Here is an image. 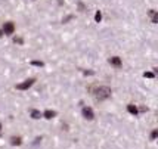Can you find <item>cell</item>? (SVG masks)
<instances>
[{
  "mask_svg": "<svg viewBox=\"0 0 158 149\" xmlns=\"http://www.w3.org/2000/svg\"><path fill=\"white\" fill-rule=\"evenodd\" d=\"M143 77H146V78H154V77H155V74H154V73H145V74H143Z\"/></svg>",
  "mask_w": 158,
  "mask_h": 149,
  "instance_id": "obj_13",
  "label": "cell"
},
{
  "mask_svg": "<svg viewBox=\"0 0 158 149\" xmlns=\"http://www.w3.org/2000/svg\"><path fill=\"white\" fill-rule=\"evenodd\" d=\"M101 19H102V13H101V11H98V12H96V15H95V21L96 22H101Z\"/></svg>",
  "mask_w": 158,
  "mask_h": 149,
  "instance_id": "obj_11",
  "label": "cell"
},
{
  "mask_svg": "<svg viewBox=\"0 0 158 149\" xmlns=\"http://www.w3.org/2000/svg\"><path fill=\"white\" fill-rule=\"evenodd\" d=\"M34 81H36L34 78H28V80H25L24 83H19L18 86H16V89H18V90H27V89H30V87L34 84Z\"/></svg>",
  "mask_w": 158,
  "mask_h": 149,
  "instance_id": "obj_2",
  "label": "cell"
},
{
  "mask_svg": "<svg viewBox=\"0 0 158 149\" xmlns=\"http://www.w3.org/2000/svg\"><path fill=\"white\" fill-rule=\"evenodd\" d=\"M0 130H2V124H0Z\"/></svg>",
  "mask_w": 158,
  "mask_h": 149,
  "instance_id": "obj_16",
  "label": "cell"
},
{
  "mask_svg": "<svg viewBox=\"0 0 158 149\" xmlns=\"http://www.w3.org/2000/svg\"><path fill=\"white\" fill-rule=\"evenodd\" d=\"M157 136H158V130H154L152 133H151V139L154 140V139H157Z\"/></svg>",
  "mask_w": 158,
  "mask_h": 149,
  "instance_id": "obj_14",
  "label": "cell"
},
{
  "mask_svg": "<svg viewBox=\"0 0 158 149\" xmlns=\"http://www.w3.org/2000/svg\"><path fill=\"white\" fill-rule=\"evenodd\" d=\"M83 117H84L86 120H93V118H95L93 109L89 108V106H84V108H83Z\"/></svg>",
  "mask_w": 158,
  "mask_h": 149,
  "instance_id": "obj_3",
  "label": "cell"
},
{
  "mask_svg": "<svg viewBox=\"0 0 158 149\" xmlns=\"http://www.w3.org/2000/svg\"><path fill=\"white\" fill-rule=\"evenodd\" d=\"M11 143H12L13 146H15V145H21V143H22V142H21V137H15V136L11 137Z\"/></svg>",
  "mask_w": 158,
  "mask_h": 149,
  "instance_id": "obj_9",
  "label": "cell"
},
{
  "mask_svg": "<svg viewBox=\"0 0 158 149\" xmlns=\"http://www.w3.org/2000/svg\"><path fill=\"white\" fill-rule=\"evenodd\" d=\"M43 115H45V118H47V120H52L53 117H56V112L47 109V111H45V114H43Z\"/></svg>",
  "mask_w": 158,
  "mask_h": 149,
  "instance_id": "obj_6",
  "label": "cell"
},
{
  "mask_svg": "<svg viewBox=\"0 0 158 149\" xmlns=\"http://www.w3.org/2000/svg\"><path fill=\"white\" fill-rule=\"evenodd\" d=\"M40 117H41V112H40V111H37V109H33V111H31V118L39 120Z\"/></svg>",
  "mask_w": 158,
  "mask_h": 149,
  "instance_id": "obj_8",
  "label": "cell"
},
{
  "mask_svg": "<svg viewBox=\"0 0 158 149\" xmlns=\"http://www.w3.org/2000/svg\"><path fill=\"white\" fill-rule=\"evenodd\" d=\"M2 36H3V31H2V30H0V37H2Z\"/></svg>",
  "mask_w": 158,
  "mask_h": 149,
  "instance_id": "obj_15",
  "label": "cell"
},
{
  "mask_svg": "<svg viewBox=\"0 0 158 149\" xmlns=\"http://www.w3.org/2000/svg\"><path fill=\"white\" fill-rule=\"evenodd\" d=\"M31 64H33V65H36V67H43V62H41V61H33Z\"/></svg>",
  "mask_w": 158,
  "mask_h": 149,
  "instance_id": "obj_12",
  "label": "cell"
},
{
  "mask_svg": "<svg viewBox=\"0 0 158 149\" xmlns=\"http://www.w3.org/2000/svg\"><path fill=\"white\" fill-rule=\"evenodd\" d=\"M127 111L131 114V115H137V112H139L135 105H127Z\"/></svg>",
  "mask_w": 158,
  "mask_h": 149,
  "instance_id": "obj_7",
  "label": "cell"
},
{
  "mask_svg": "<svg viewBox=\"0 0 158 149\" xmlns=\"http://www.w3.org/2000/svg\"><path fill=\"white\" fill-rule=\"evenodd\" d=\"M149 15L152 16V22H154V24H157V22H158V16H157V12L152 9V11H149Z\"/></svg>",
  "mask_w": 158,
  "mask_h": 149,
  "instance_id": "obj_10",
  "label": "cell"
},
{
  "mask_svg": "<svg viewBox=\"0 0 158 149\" xmlns=\"http://www.w3.org/2000/svg\"><path fill=\"white\" fill-rule=\"evenodd\" d=\"M109 64L114 65V67H117V68H120L121 67V59L118 56H112V58H109Z\"/></svg>",
  "mask_w": 158,
  "mask_h": 149,
  "instance_id": "obj_5",
  "label": "cell"
},
{
  "mask_svg": "<svg viewBox=\"0 0 158 149\" xmlns=\"http://www.w3.org/2000/svg\"><path fill=\"white\" fill-rule=\"evenodd\" d=\"M2 31H3V34H13V31H15L13 22H5V27Z\"/></svg>",
  "mask_w": 158,
  "mask_h": 149,
  "instance_id": "obj_4",
  "label": "cell"
},
{
  "mask_svg": "<svg viewBox=\"0 0 158 149\" xmlns=\"http://www.w3.org/2000/svg\"><path fill=\"white\" fill-rule=\"evenodd\" d=\"M111 96V89L109 87H107V86H101V87H98V89L95 90V98H96V100H105V99H108Z\"/></svg>",
  "mask_w": 158,
  "mask_h": 149,
  "instance_id": "obj_1",
  "label": "cell"
}]
</instances>
